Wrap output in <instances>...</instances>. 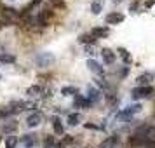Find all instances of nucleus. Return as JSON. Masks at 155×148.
Wrapping results in <instances>:
<instances>
[{
	"label": "nucleus",
	"mask_w": 155,
	"mask_h": 148,
	"mask_svg": "<svg viewBox=\"0 0 155 148\" xmlns=\"http://www.w3.org/2000/svg\"><path fill=\"white\" fill-rule=\"evenodd\" d=\"M52 127H54L56 134H63V126H61V120L58 119V117H54V119H52Z\"/></svg>",
	"instance_id": "2eb2a0df"
},
{
	"label": "nucleus",
	"mask_w": 155,
	"mask_h": 148,
	"mask_svg": "<svg viewBox=\"0 0 155 148\" xmlns=\"http://www.w3.org/2000/svg\"><path fill=\"white\" fill-rule=\"evenodd\" d=\"M101 56H103V61H105L106 64H113L115 63V52L110 49H103L101 51Z\"/></svg>",
	"instance_id": "6e6552de"
},
{
	"label": "nucleus",
	"mask_w": 155,
	"mask_h": 148,
	"mask_svg": "<svg viewBox=\"0 0 155 148\" xmlns=\"http://www.w3.org/2000/svg\"><path fill=\"white\" fill-rule=\"evenodd\" d=\"M26 92H28L30 96H37V92H40V87H38V85H31Z\"/></svg>",
	"instance_id": "4be33fe9"
},
{
	"label": "nucleus",
	"mask_w": 155,
	"mask_h": 148,
	"mask_svg": "<svg viewBox=\"0 0 155 148\" xmlns=\"http://www.w3.org/2000/svg\"><path fill=\"white\" fill-rule=\"evenodd\" d=\"M140 110H141V105H131V106H127L126 110H122L117 117H119L120 120H129V119H133V115L138 113Z\"/></svg>",
	"instance_id": "7ed1b4c3"
},
{
	"label": "nucleus",
	"mask_w": 155,
	"mask_h": 148,
	"mask_svg": "<svg viewBox=\"0 0 155 148\" xmlns=\"http://www.w3.org/2000/svg\"><path fill=\"white\" fill-rule=\"evenodd\" d=\"M35 134H26V136H25V138H23V145H25V146L26 148H31L33 146V145H35Z\"/></svg>",
	"instance_id": "f8f14e48"
},
{
	"label": "nucleus",
	"mask_w": 155,
	"mask_h": 148,
	"mask_svg": "<svg viewBox=\"0 0 155 148\" xmlns=\"http://www.w3.org/2000/svg\"><path fill=\"white\" fill-rule=\"evenodd\" d=\"M40 122H42V115H40V113H31L28 119H26V126L35 127V126H38Z\"/></svg>",
	"instance_id": "1a4fd4ad"
},
{
	"label": "nucleus",
	"mask_w": 155,
	"mask_h": 148,
	"mask_svg": "<svg viewBox=\"0 0 155 148\" xmlns=\"http://www.w3.org/2000/svg\"><path fill=\"white\" fill-rule=\"evenodd\" d=\"M119 54H120V58L124 59V63H126V64H131V63H133V58H131V54H129L126 49H122V47H120V49H119Z\"/></svg>",
	"instance_id": "ddd939ff"
},
{
	"label": "nucleus",
	"mask_w": 155,
	"mask_h": 148,
	"mask_svg": "<svg viewBox=\"0 0 155 148\" xmlns=\"http://www.w3.org/2000/svg\"><path fill=\"white\" fill-rule=\"evenodd\" d=\"M110 33V30L106 28V26H98V28H92L91 30V35L94 38H103V37H108Z\"/></svg>",
	"instance_id": "39448f33"
},
{
	"label": "nucleus",
	"mask_w": 155,
	"mask_h": 148,
	"mask_svg": "<svg viewBox=\"0 0 155 148\" xmlns=\"http://www.w3.org/2000/svg\"><path fill=\"white\" fill-rule=\"evenodd\" d=\"M85 127H87V129H96V131H99V129H101L99 126H94V124H85Z\"/></svg>",
	"instance_id": "5701e85b"
},
{
	"label": "nucleus",
	"mask_w": 155,
	"mask_h": 148,
	"mask_svg": "<svg viewBox=\"0 0 155 148\" xmlns=\"http://www.w3.org/2000/svg\"><path fill=\"white\" fill-rule=\"evenodd\" d=\"M87 99L94 105V103H98L99 99H101V92H99L98 89H94V87H89V91H87Z\"/></svg>",
	"instance_id": "0eeeda50"
},
{
	"label": "nucleus",
	"mask_w": 155,
	"mask_h": 148,
	"mask_svg": "<svg viewBox=\"0 0 155 148\" xmlns=\"http://www.w3.org/2000/svg\"><path fill=\"white\" fill-rule=\"evenodd\" d=\"M44 146L45 148H56V140H54L52 136H47V138L44 140Z\"/></svg>",
	"instance_id": "a211bd4d"
},
{
	"label": "nucleus",
	"mask_w": 155,
	"mask_h": 148,
	"mask_svg": "<svg viewBox=\"0 0 155 148\" xmlns=\"http://www.w3.org/2000/svg\"><path fill=\"white\" fill-rule=\"evenodd\" d=\"M9 122H11V124H5V126H4V131H5V133H11V131H14L16 126H18V124H16V120H14V122H12V120H9Z\"/></svg>",
	"instance_id": "aec40b11"
},
{
	"label": "nucleus",
	"mask_w": 155,
	"mask_h": 148,
	"mask_svg": "<svg viewBox=\"0 0 155 148\" xmlns=\"http://www.w3.org/2000/svg\"><path fill=\"white\" fill-rule=\"evenodd\" d=\"M14 61H16V58L11 56V54H0V63L11 64V63H14Z\"/></svg>",
	"instance_id": "f3484780"
},
{
	"label": "nucleus",
	"mask_w": 155,
	"mask_h": 148,
	"mask_svg": "<svg viewBox=\"0 0 155 148\" xmlns=\"http://www.w3.org/2000/svg\"><path fill=\"white\" fill-rule=\"evenodd\" d=\"M91 9H92V12H94V14H99V12H101V4H99V2H92Z\"/></svg>",
	"instance_id": "412c9836"
},
{
	"label": "nucleus",
	"mask_w": 155,
	"mask_h": 148,
	"mask_svg": "<svg viewBox=\"0 0 155 148\" xmlns=\"http://www.w3.org/2000/svg\"><path fill=\"white\" fill-rule=\"evenodd\" d=\"M54 61H56V58H54L52 52H40V54L35 58L37 66H40V68H47V66H51Z\"/></svg>",
	"instance_id": "f257e3e1"
},
{
	"label": "nucleus",
	"mask_w": 155,
	"mask_h": 148,
	"mask_svg": "<svg viewBox=\"0 0 155 148\" xmlns=\"http://www.w3.org/2000/svg\"><path fill=\"white\" fill-rule=\"evenodd\" d=\"M78 42H80V44H94V42H96V38L89 33V35H80Z\"/></svg>",
	"instance_id": "dca6fc26"
},
{
	"label": "nucleus",
	"mask_w": 155,
	"mask_h": 148,
	"mask_svg": "<svg viewBox=\"0 0 155 148\" xmlns=\"http://www.w3.org/2000/svg\"><path fill=\"white\" fill-rule=\"evenodd\" d=\"M7 148H16V145H18V140H16V136H9L7 138Z\"/></svg>",
	"instance_id": "6ab92c4d"
},
{
	"label": "nucleus",
	"mask_w": 155,
	"mask_h": 148,
	"mask_svg": "<svg viewBox=\"0 0 155 148\" xmlns=\"http://www.w3.org/2000/svg\"><path fill=\"white\" fill-rule=\"evenodd\" d=\"M61 92H63L64 96H77V87H73V85H66V87H63L61 89Z\"/></svg>",
	"instance_id": "4468645a"
},
{
	"label": "nucleus",
	"mask_w": 155,
	"mask_h": 148,
	"mask_svg": "<svg viewBox=\"0 0 155 148\" xmlns=\"http://www.w3.org/2000/svg\"><path fill=\"white\" fill-rule=\"evenodd\" d=\"M153 78V73L152 71H147V73H141L140 77H138V84L140 85H148L150 84V80Z\"/></svg>",
	"instance_id": "9d476101"
},
{
	"label": "nucleus",
	"mask_w": 155,
	"mask_h": 148,
	"mask_svg": "<svg viewBox=\"0 0 155 148\" xmlns=\"http://www.w3.org/2000/svg\"><path fill=\"white\" fill-rule=\"evenodd\" d=\"M122 21H124V14H120V12H110L106 16L108 25H117V23H122Z\"/></svg>",
	"instance_id": "423d86ee"
},
{
	"label": "nucleus",
	"mask_w": 155,
	"mask_h": 148,
	"mask_svg": "<svg viewBox=\"0 0 155 148\" xmlns=\"http://www.w3.org/2000/svg\"><path fill=\"white\" fill-rule=\"evenodd\" d=\"M153 94V87L150 85H140L133 89V99H140V98H148Z\"/></svg>",
	"instance_id": "f03ea898"
},
{
	"label": "nucleus",
	"mask_w": 155,
	"mask_h": 148,
	"mask_svg": "<svg viewBox=\"0 0 155 148\" xmlns=\"http://www.w3.org/2000/svg\"><path fill=\"white\" fill-rule=\"evenodd\" d=\"M87 66H89V70L92 71V73H96V75H103L105 73V70H103V66L98 63V61H94V59H87Z\"/></svg>",
	"instance_id": "20e7f679"
},
{
	"label": "nucleus",
	"mask_w": 155,
	"mask_h": 148,
	"mask_svg": "<svg viewBox=\"0 0 155 148\" xmlns=\"http://www.w3.org/2000/svg\"><path fill=\"white\" fill-rule=\"evenodd\" d=\"M80 120H82V115H80V113H70V115H68V124H70V126H78Z\"/></svg>",
	"instance_id": "9b49d317"
}]
</instances>
